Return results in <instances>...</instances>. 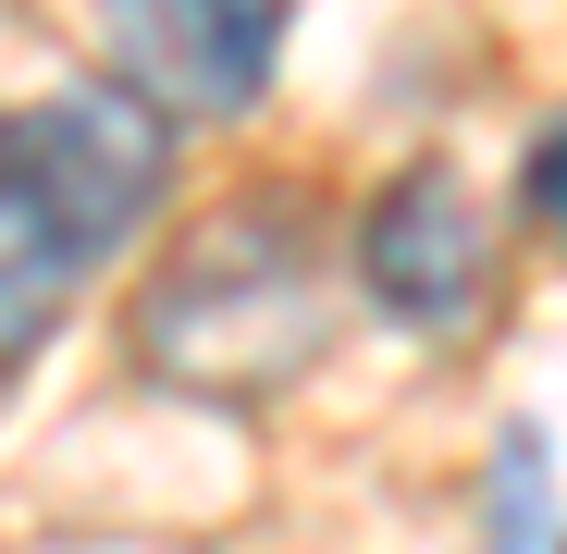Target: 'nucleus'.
Wrapping results in <instances>:
<instances>
[{
  "label": "nucleus",
  "instance_id": "nucleus-1",
  "mask_svg": "<svg viewBox=\"0 0 567 554\" xmlns=\"http://www.w3.org/2000/svg\"><path fill=\"white\" fill-rule=\"evenodd\" d=\"M173 185V124L124 86H50L0 112V369L38 357L86 271H112L124 234Z\"/></svg>",
  "mask_w": 567,
  "mask_h": 554
},
{
  "label": "nucleus",
  "instance_id": "nucleus-2",
  "mask_svg": "<svg viewBox=\"0 0 567 554\" xmlns=\"http://www.w3.org/2000/svg\"><path fill=\"white\" fill-rule=\"evenodd\" d=\"M321 345H333L321 222L309 198H271V185L223 198L136 296V357L161 395H284Z\"/></svg>",
  "mask_w": 567,
  "mask_h": 554
},
{
  "label": "nucleus",
  "instance_id": "nucleus-3",
  "mask_svg": "<svg viewBox=\"0 0 567 554\" xmlns=\"http://www.w3.org/2000/svg\"><path fill=\"white\" fill-rule=\"evenodd\" d=\"M297 0H100V50L124 74V100L185 124H247L271 100V62Z\"/></svg>",
  "mask_w": 567,
  "mask_h": 554
},
{
  "label": "nucleus",
  "instance_id": "nucleus-4",
  "mask_svg": "<svg viewBox=\"0 0 567 554\" xmlns=\"http://www.w3.org/2000/svg\"><path fill=\"white\" fill-rule=\"evenodd\" d=\"M358 284H370V309H383L395 333H432V345L494 309V222H482V198H468V173L408 160L383 198H370Z\"/></svg>",
  "mask_w": 567,
  "mask_h": 554
},
{
  "label": "nucleus",
  "instance_id": "nucleus-5",
  "mask_svg": "<svg viewBox=\"0 0 567 554\" xmlns=\"http://www.w3.org/2000/svg\"><path fill=\"white\" fill-rule=\"evenodd\" d=\"M482 554H555V481H543V431H494V481H482Z\"/></svg>",
  "mask_w": 567,
  "mask_h": 554
},
{
  "label": "nucleus",
  "instance_id": "nucleus-6",
  "mask_svg": "<svg viewBox=\"0 0 567 554\" xmlns=\"http://www.w3.org/2000/svg\"><path fill=\"white\" fill-rule=\"evenodd\" d=\"M518 210H530V234H555V247H567V112L518 148Z\"/></svg>",
  "mask_w": 567,
  "mask_h": 554
},
{
  "label": "nucleus",
  "instance_id": "nucleus-7",
  "mask_svg": "<svg viewBox=\"0 0 567 554\" xmlns=\"http://www.w3.org/2000/svg\"><path fill=\"white\" fill-rule=\"evenodd\" d=\"M555 554H567V542H555Z\"/></svg>",
  "mask_w": 567,
  "mask_h": 554
}]
</instances>
